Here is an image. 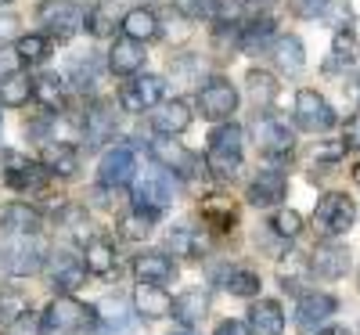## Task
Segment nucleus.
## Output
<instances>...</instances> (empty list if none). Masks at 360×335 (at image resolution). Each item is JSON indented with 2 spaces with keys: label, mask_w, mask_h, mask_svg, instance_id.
<instances>
[{
  "label": "nucleus",
  "mask_w": 360,
  "mask_h": 335,
  "mask_svg": "<svg viewBox=\"0 0 360 335\" xmlns=\"http://www.w3.org/2000/svg\"><path fill=\"white\" fill-rule=\"evenodd\" d=\"M33 98L47 108V112H65V105H69V98H65V83L58 80L54 72H44V76H37L33 80Z\"/></svg>",
  "instance_id": "obj_29"
},
{
  "label": "nucleus",
  "mask_w": 360,
  "mask_h": 335,
  "mask_svg": "<svg viewBox=\"0 0 360 335\" xmlns=\"http://www.w3.org/2000/svg\"><path fill=\"white\" fill-rule=\"evenodd\" d=\"M213 335H252V324L238 321V317H227V321H220V324H217V331H213Z\"/></svg>",
  "instance_id": "obj_48"
},
{
  "label": "nucleus",
  "mask_w": 360,
  "mask_h": 335,
  "mask_svg": "<svg viewBox=\"0 0 360 335\" xmlns=\"http://www.w3.org/2000/svg\"><path fill=\"white\" fill-rule=\"evenodd\" d=\"M123 33L130 37V40H141V44H152V40H159V15L152 11V8H134V11H127L123 15Z\"/></svg>",
  "instance_id": "obj_27"
},
{
  "label": "nucleus",
  "mask_w": 360,
  "mask_h": 335,
  "mask_svg": "<svg viewBox=\"0 0 360 335\" xmlns=\"http://www.w3.org/2000/svg\"><path fill=\"white\" fill-rule=\"evenodd\" d=\"M134 170H137V159H134V148L127 144H115L108 148L105 156H101V166H98V180H101V188H127L130 180H134Z\"/></svg>",
  "instance_id": "obj_11"
},
{
  "label": "nucleus",
  "mask_w": 360,
  "mask_h": 335,
  "mask_svg": "<svg viewBox=\"0 0 360 335\" xmlns=\"http://www.w3.org/2000/svg\"><path fill=\"white\" fill-rule=\"evenodd\" d=\"M328 8H332V18H328V22H332L335 29H342V22H349V18H353V8H349V4H342V0H332Z\"/></svg>",
  "instance_id": "obj_50"
},
{
  "label": "nucleus",
  "mask_w": 360,
  "mask_h": 335,
  "mask_svg": "<svg viewBox=\"0 0 360 335\" xmlns=\"http://www.w3.org/2000/svg\"><path fill=\"white\" fill-rule=\"evenodd\" d=\"M224 289L238 299H252V296H259V274L249 267H231L224 274Z\"/></svg>",
  "instance_id": "obj_32"
},
{
  "label": "nucleus",
  "mask_w": 360,
  "mask_h": 335,
  "mask_svg": "<svg viewBox=\"0 0 360 335\" xmlns=\"http://www.w3.org/2000/svg\"><path fill=\"white\" fill-rule=\"evenodd\" d=\"M270 37H274V22L270 18H252L242 25V37H238V44H242V51H256L263 47Z\"/></svg>",
  "instance_id": "obj_37"
},
{
  "label": "nucleus",
  "mask_w": 360,
  "mask_h": 335,
  "mask_svg": "<svg viewBox=\"0 0 360 335\" xmlns=\"http://www.w3.org/2000/svg\"><path fill=\"white\" fill-rule=\"evenodd\" d=\"M249 324H252V335H281L285 331V310H281V303L278 299L252 303Z\"/></svg>",
  "instance_id": "obj_25"
},
{
  "label": "nucleus",
  "mask_w": 360,
  "mask_h": 335,
  "mask_svg": "<svg viewBox=\"0 0 360 335\" xmlns=\"http://www.w3.org/2000/svg\"><path fill=\"white\" fill-rule=\"evenodd\" d=\"M173 202V180H169V170L155 166V170H144L134 184V209L148 213V217L159 220V213Z\"/></svg>",
  "instance_id": "obj_5"
},
{
  "label": "nucleus",
  "mask_w": 360,
  "mask_h": 335,
  "mask_svg": "<svg viewBox=\"0 0 360 335\" xmlns=\"http://www.w3.org/2000/svg\"><path fill=\"white\" fill-rule=\"evenodd\" d=\"M295 123L303 127V130H310V134H324V130L335 127V108L328 105L324 94L303 87L295 94Z\"/></svg>",
  "instance_id": "obj_6"
},
{
  "label": "nucleus",
  "mask_w": 360,
  "mask_h": 335,
  "mask_svg": "<svg viewBox=\"0 0 360 335\" xmlns=\"http://www.w3.org/2000/svg\"><path fill=\"white\" fill-rule=\"evenodd\" d=\"M29 98H33V80L15 72L8 76L4 83H0V105H8V108H22Z\"/></svg>",
  "instance_id": "obj_34"
},
{
  "label": "nucleus",
  "mask_w": 360,
  "mask_h": 335,
  "mask_svg": "<svg viewBox=\"0 0 360 335\" xmlns=\"http://www.w3.org/2000/svg\"><path fill=\"white\" fill-rule=\"evenodd\" d=\"M44 335H62V331H83V328H98V307H83L72 296H58L51 307L40 314Z\"/></svg>",
  "instance_id": "obj_3"
},
{
  "label": "nucleus",
  "mask_w": 360,
  "mask_h": 335,
  "mask_svg": "<svg viewBox=\"0 0 360 335\" xmlns=\"http://www.w3.org/2000/svg\"><path fill=\"white\" fill-rule=\"evenodd\" d=\"M166 94V83L162 76H134L130 83H123L119 90V105L127 112H148V108H159Z\"/></svg>",
  "instance_id": "obj_10"
},
{
  "label": "nucleus",
  "mask_w": 360,
  "mask_h": 335,
  "mask_svg": "<svg viewBox=\"0 0 360 335\" xmlns=\"http://www.w3.org/2000/svg\"><path fill=\"white\" fill-rule=\"evenodd\" d=\"M353 177H356V184H360V166H356V173H353Z\"/></svg>",
  "instance_id": "obj_55"
},
{
  "label": "nucleus",
  "mask_w": 360,
  "mask_h": 335,
  "mask_svg": "<svg viewBox=\"0 0 360 335\" xmlns=\"http://www.w3.org/2000/svg\"><path fill=\"white\" fill-rule=\"evenodd\" d=\"M4 335H44V324L33 310H22L15 321L4 324Z\"/></svg>",
  "instance_id": "obj_43"
},
{
  "label": "nucleus",
  "mask_w": 360,
  "mask_h": 335,
  "mask_svg": "<svg viewBox=\"0 0 360 335\" xmlns=\"http://www.w3.org/2000/svg\"><path fill=\"white\" fill-rule=\"evenodd\" d=\"M176 11L180 15H188V18H209L217 8V0H173Z\"/></svg>",
  "instance_id": "obj_45"
},
{
  "label": "nucleus",
  "mask_w": 360,
  "mask_h": 335,
  "mask_svg": "<svg viewBox=\"0 0 360 335\" xmlns=\"http://www.w3.org/2000/svg\"><path fill=\"white\" fill-rule=\"evenodd\" d=\"M18 54H11V51H4V47H0V83H4L8 76H15L18 72Z\"/></svg>",
  "instance_id": "obj_49"
},
{
  "label": "nucleus",
  "mask_w": 360,
  "mask_h": 335,
  "mask_svg": "<svg viewBox=\"0 0 360 335\" xmlns=\"http://www.w3.org/2000/svg\"><path fill=\"white\" fill-rule=\"evenodd\" d=\"M134 310L148 321H159V317H169L173 314V296L162 289V285H141L137 282V292H134Z\"/></svg>",
  "instance_id": "obj_21"
},
{
  "label": "nucleus",
  "mask_w": 360,
  "mask_h": 335,
  "mask_svg": "<svg viewBox=\"0 0 360 335\" xmlns=\"http://www.w3.org/2000/svg\"><path fill=\"white\" fill-rule=\"evenodd\" d=\"M356 94H360V80H356Z\"/></svg>",
  "instance_id": "obj_57"
},
{
  "label": "nucleus",
  "mask_w": 360,
  "mask_h": 335,
  "mask_svg": "<svg viewBox=\"0 0 360 335\" xmlns=\"http://www.w3.org/2000/svg\"><path fill=\"white\" fill-rule=\"evenodd\" d=\"M0 321H4V314H0Z\"/></svg>",
  "instance_id": "obj_58"
},
{
  "label": "nucleus",
  "mask_w": 360,
  "mask_h": 335,
  "mask_svg": "<svg viewBox=\"0 0 360 335\" xmlns=\"http://www.w3.org/2000/svg\"><path fill=\"white\" fill-rule=\"evenodd\" d=\"M328 4H332V0H288L295 18H317V15L328 11Z\"/></svg>",
  "instance_id": "obj_46"
},
{
  "label": "nucleus",
  "mask_w": 360,
  "mask_h": 335,
  "mask_svg": "<svg viewBox=\"0 0 360 335\" xmlns=\"http://www.w3.org/2000/svg\"><path fill=\"white\" fill-rule=\"evenodd\" d=\"M15 54H18L22 65H40L44 58L51 54V37H47V33H29V37L18 40Z\"/></svg>",
  "instance_id": "obj_35"
},
{
  "label": "nucleus",
  "mask_w": 360,
  "mask_h": 335,
  "mask_svg": "<svg viewBox=\"0 0 360 335\" xmlns=\"http://www.w3.org/2000/svg\"><path fill=\"white\" fill-rule=\"evenodd\" d=\"M47 263V246L40 234H4L0 231V274L8 278H29Z\"/></svg>",
  "instance_id": "obj_1"
},
{
  "label": "nucleus",
  "mask_w": 360,
  "mask_h": 335,
  "mask_svg": "<svg viewBox=\"0 0 360 335\" xmlns=\"http://www.w3.org/2000/svg\"><path fill=\"white\" fill-rule=\"evenodd\" d=\"M274 62L285 69V72H299L307 65V54H303V40L299 37H281L278 44H274Z\"/></svg>",
  "instance_id": "obj_33"
},
{
  "label": "nucleus",
  "mask_w": 360,
  "mask_h": 335,
  "mask_svg": "<svg viewBox=\"0 0 360 335\" xmlns=\"http://www.w3.org/2000/svg\"><path fill=\"white\" fill-rule=\"evenodd\" d=\"M270 231H274L278 238H299V231H303V217H299L295 209H278L274 220H270Z\"/></svg>",
  "instance_id": "obj_40"
},
{
  "label": "nucleus",
  "mask_w": 360,
  "mask_h": 335,
  "mask_svg": "<svg viewBox=\"0 0 360 335\" xmlns=\"http://www.w3.org/2000/svg\"><path fill=\"white\" fill-rule=\"evenodd\" d=\"M86 263L83 260H76V256H69V253H54V260H51V285L62 292V296H72V292H79L83 289V282H86Z\"/></svg>",
  "instance_id": "obj_16"
},
{
  "label": "nucleus",
  "mask_w": 360,
  "mask_h": 335,
  "mask_svg": "<svg viewBox=\"0 0 360 335\" xmlns=\"http://www.w3.org/2000/svg\"><path fill=\"white\" fill-rule=\"evenodd\" d=\"M353 224H356V206H353L349 195H342V191L321 195V202L314 209V227L324 238H342Z\"/></svg>",
  "instance_id": "obj_4"
},
{
  "label": "nucleus",
  "mask_w": 360,
  "mask_h": 335,
  "mask_svg": "<svg viewBox=\"0 0 360 335\" xmlns=\"http://www.w3.org/2000/svg\"><path fill=\"white\" fill-rule=\"evenodd\" d=\"M152 224H155V217H148V213L134 209L130 217L123 220V234H127V238H144L148 231H152Z\"/></svg>",
  "instance_id": "obj_44"
},
{
  "label": "nucleus",
  "mask_w": 360,
  "mask_h": 335,
  "mask_svg": "<svg viewBox=\"0 0 360 335\" xmlns=\"http://www.w3.org/2000/svg\"><path fill=\"white\" fill-rule=\"evenodd\" d=\"M166 249L173 256H184V260H198L205 253V234L195 227H173L166 234Z\"/></svg>",
  "instance_id": "obj_30"
},
{
  "label": "nucleus",
  "mask_w": 360,
  "mask_h": 335,
  "mask_svg": "<svg viewBox=\"0 0 360 335\" xmlns=\"http://www.w3.org/2000/svg\"><path fill=\"white\" fill-rule=\"evenodd\" d=\"M44 220H40V213L33 206H25V202H11L4 213H0V231L4 234H40Z\"/></svg>",
  "instance_id": "obj_24"
},
{
  "label": "nucleus",
  "mask_w": 360,
  "mask_h": 335,
  "mask_svg": "<svg viewBox=\"0 0 360 335\" xmlns=\"http://www.w3.org/2000/svg\"><path fill=\"white\" fill-rule=\"evenodd\" d=\"M40 163L47 166V173L54 177H72L79 170V151L69 141H47L40 151Z\"/></svg>",
  "instance_id": "obj_23"
},
{
  "label": "nucleus",
  "mask_w": 360,
  "mask_h": 335,
  "mask_svg": "<svg viewBox=\"0 0 360 335\" xmlns=\"http://www.w3.org/2000/svg\"><path fill=\"white\" fill-rule=\"evenodd\" d=\"M37 18L47 29L51 40H69L83 25V11L72 4V0H44V4L37 8Z\"/></svg>",
  "instance_id": "obj_8"
},
{
  "label": "nucleus",
  "mask_w": 360,
  "mask_h": 335,
  "mask_svg": "<svg viewBox=\"0 0 360 335\" xmlns=\"http://www.w3.org/2000/svg\"><path fill=\"white\" fill-rule=\"evenodd\" d=\"M4 4H11V0H0V8H4Z\"/></svg>",
  "instance_id": "obj_56"
},
{
  "label": "nucleus",
  "mask_w": 360,
  "mask_h": 335,
  "mask_svg": "<svg viewBox=\"0 0 360 335\" xmlns=\"http://www.w3.org/2000/svg\"><path fill=\"white\" fill-rule=\"evenodd\" d=\"M205 170L217 180H234L242 170V127L224 123L209 134V156H205Z\"/></svg>",
  "instance_id": "obj_2"
},
{
  "label": "nucleus",
  "mask_w": 360,
  "mask_h": 335,
  "mask_svg": "<svg viewBox=\"0 0 360 335\" xmlns=\"http://www.w3.org/2000/svg\"><path fill=\"white\" fill-rule=\"evenodd\" d=\"M144 44L141 40H130V37H119L108 51V69L115 76H137L144 69Z\"/></svg>",
  "instance_id": "obj_19"
},
{
  "label": "nucleus",
  "mask_w": 360,
  "mask_h": 335,
  "mask_svg": "<svg viewBox=\"0 0 360 335\" xmlns=\"http://www.w3.org/2000/svg\"><path fill=\"white\" fill-rule=\"evenodd\" d=\"M198 108L205 119H213V123H220V119H231V112L238 108V90L231 80L224 76H213L205 80L202 90H198Z\"/></svg>",
  "instance_id": "obj_9"
},
{
  "label": "nucleus",
  "mask_w": 360,
  "mask_h": 335,
  "mask_svg": "<svg viewBox=\"0 0 360 335\" xmlns=\"http://www.w3.org/2000/svg\"><path fill=\"white\" fill-rule=\"evenodd\" d=\"M317 335H349L346 328H339V324H328V328H321Z\"/></svg>",
  "instance_id": "obj_52"
},
{
  "label": "nucleus",
  "mask_w": 360,
  "mask_h": 335,
  "mask_svg": "<svg viewBox=\"0 0 360 335\" xmlns=\"http://www.w3.org/2000/svg\"><path fill=\"white\" fill-rule=\"evenodd\" d=\"M98 69H101L98 54L76 58V62H72V80H76V87H79V90H90V87L98 83Z\"/></svg>",
  "instance_id": "obj_41"
},
{
  "label": "nucleus",
  "mask_w": 360,
  "mask_h": 335,
  "mask_svg": "<svg viewBox=\"0 0 360 335\" xmlns=\"http://www.w3.org/2000/svg\"><path fill=\"white\" fill-rule=\"evenodd\" d=\"M83 263L90 274H98V278H108L115 270V246L108 238H90L83 246Z\"/></svg>",
  "instance_id": "obj_28"
},
{
  "label": "nucleus",
  "mask_w": 360,
  "mask_h": 335,
  "mask_svg": "<svg viewBox=\"0 0 360 335\" xmlns=\"http://www.w3.org/2000/svg\"><path fill=\"white\" fill-rule=\"evenodd\" d=\"M4 180H8V188H15V191H22V195H29V191H44V188H47V166H44V163L18 159V156H8Z\"/></svg>",
  "instance_id": "obj_15"
},
{
  "label": "nucleus",
  "mask_w": 360,
  "mask_h": 335,
  "mask_svg": "<svg viewBox=\"0 0 360 335\" xmlns=\"http://www.w3.org/2000/svg\"><path fill=\"white\" fill-rule=\"evenodd\" d=\"M252 137H256V148L263 151V156H270V159L288 156L292 144H295L288 123H281V119L270 115V112H259V115L252 119Z\"/></svg>",
  "instance_id": "obj_7"
},
{
  "label": "nucleus",
  "mask_w": 360,
  "mask_h": 335,
  "mask_svg": "<svg viewBox=\"0 0 360 335\" xmlns=\"http://www.w3.org/2000/svg\"><path fill=\"white\" fill-rule=\"evenodd\" d=\"M152 156L162 163V170H173L176 177H195L205 170V163L198 156H191L188 148H180L173 137H162V134H159V141H152Z\"/></svg>",
  "instance_id": "obj_13"
},
{
  "label": "nucleus",
  "mask_w": 360,
  "mask_h": 335,
  "mask_svg": "<svg viewBox=\"0 0 360 335\" xmlns=\"http://www.w3.org/2000/svg\"><path fill=\"white\" fill-rule=\"evenodd\" d=\"M134 274H137L141 285H169L176 278V263L159 249H148L134 260Z\"/></svg>",
  "instance_id": "obj_18"
},
{
  "label": "nucleus",
  "mask_w": 360,
  "mask_h": 335,
  "mask_svg": "<svg viewBox=\"0 0 360 335\" xmlns=\"http://www.w3.org/2000/svg\"><path fill=\"white\" fill-rule=\"evenodd\" d=\"M346 144H356L360 148V112L346 119Z\"/></svg>",
  "instance_id": "obj_51"
},
{
  "label": "nucleus",
  "mask_w": 360,
  "mask_h": 335,
  "mask_svg": "<svg viewBox=\"0 0 360 335\" xmlns=\"http://www.w3.org/2000/svg\"><path fill=\"white\" fill-rule=\"evenodd\" d=\"M83 134H86V144L98 148L105 141L115 137V105L112 101H94L83 115Z\"/></svg>",
  "instance_id": "obj_17"
},
{
  "label": "nucleus",
  "mask_w": 360,
  "mask_h": 335,
  "mask_svg": "<svg viewBox=\"0 0 360 335\" xmlns=\"http://www.w3.org/2000/svg\"><path fill=\"white\" fill-rule=\"evenodd\" d=\"M169 335H195L191 328H180V331H169Z\"/></svg>",
  "instance_id": "obj_54"
},
{
  "label": "nucleus",
  "mask_w": 360,
  "mask_h": 335,
  "mask_svg": "<svg viewBox=\"0 0 360 335\" xmlns=\"http://www.w3.org/2000/svg\"><path fill=\"white\" fill-rule=\"evenodd\" d=\"M202 220L213 224L217 231H231L234 220H238V213H234V206H227V202H220V198H209V202L202 206Z\"/></svg>",
  "instance_id": "obj_39"
},
{
  "label": "nucleus",
  "mask_w": 360,
  "mask_h": 335,
  "mask_svg": "<svg viewBox=\"0 0 360 335\" xmlns=\"http://www.w3.org/2000/svg\"><path fill=\"white\" fill-rule=\"evenodd\" d=\"M245 90H249V98H252V105H256L259 112H266L270 105H274V98H278L274 76L263 72V69H252V72L245 76Z\"/></svg>",
  "instance_id": "obj_31"
},
{
  "label": "nucleus",
  "mask_w": 360,
  "mask_h": 335,
  "mask_svg": "<svg viewBox=\"0 0 360 335\" xmlns=\"http://www.w3.org/2000/svg\"><path fill=\"white\" fill-rule=\"evenodd\" d=\"M98 317H101V328H119V331L130 328V310L119 296H108L105 303H98Z\"/></svg>",
  "instance_id": "obj_36"
},
{
  "label": "nucleus",
  "mask_w": 360,
  "mask_h": 335,
  "mask_svg": "<svg viewBox=\"0 0 360 335\" xmlns=\"http://www.w3.org/2000/svg\"><path fill=\"white\" fill-rule=\"evenodd\" d=\"M86 29H90L94 37H112V33H115V8L98 4L94 11L86 15Z\"/></svg>",
  "instance_id": "obj_42"
},
{
  "label": "nucleus",
  "mask_w": 360,
  "mask_h": 335,
  "mask_svg": "<svg viewBox=\"0 0 360 335\" xmlns=\"http://www.w3.org/2000/svg\"><path fill=\"white\" fill-rule=\"evenodd\" d=\"M205 314H209V292L205 289H188L173 299V317L184 328H195Z\"/></svg>",
  "instance_id": "obj_26"
},
{
  "label": "nucleus",
  "mask_w": 360,
  "mask_h": 335,
  "mask_svg": "<svg viewBox=\"0 0 360 335\" xmlns=\"http://www.w3.org/2000/svg\"><path fill=\"white\" fill-rule=\"evenodd\" d=\"M339 310V299L328 292H303L295 303V328L299 331H314L317 324H324Z\"/></svg>",
  "instance_id": "obj_14"
},
{
  "label": "nucleus",
  "mask_w": 360,
  "mask_h": 335,
  "mask_svg": "<svg viewBox=\"0 0 360 335\" xmlns=\"http://www.w3.org/2000/svg\"><path fill=\"white\" fill-rule=\"evenodd\" d=\"M356 62V40H353V33H349V25L346 29H339L335 33V47H332V58H328V69H349Z\"/></svg>",
  "instance_id": "obj_38"
},
{
  "label": "nucleus",
  "mask_w": 360,
  "mask_h": 335,
  "mask_svg": "<svg viewBox=\"0 0 360 335\" xmlns=\"http://www.w3.org/2000/svg\"><path fill=\"white\" fill-rule=\"evenodd\" d=\"M18 15H0V47H4L8 40H22L18 37Z\"/></svg>",
  "instance_id": "obj_47"
},
{
  "label": "nucleus",
  "mask_w": 360,
  "mask_h": 335,
  "mask_svg": "<svg viewBox=\"0 0 360 335\" xmlns=\"http://www.w3.org/2000/svg\"><path fill=\"white\" fill-rule=\"evenodd\" d=\"M346 270H349V249L335 238L321 241V246L310 253V274H317V278H324V282L346 278Z\"/></svg>",
  "instance_id": "obj_12"
},
{
  "label": "nucleus",
  "mask_w": 360,
  "mask_h": 335,
  "mask_svg": "<svg viewBox=\"0 0 360 335\" xmlns=\"http://www.w3.org/2000/svg\"><path fill=\"white\" fill-rule=\"evenodd\" d=\"M288 191V180L281 170H259L256 180L249 184V202L259 206V209H270V206H278Z\"/></svg>",
  "instance_id": "obj_20"
},
{
  "label": "nucleus",
  "mask_w": 360,
  "mask_h": 335,
  "mask_svg": "<svg viewBox=\"0 0 360 335\" xmlns=\"http://www.w3.org/2000/svg\"><path fill=\"white\" fill-rule=\"evenodd\" d=\"M245 4H252V8H270L274 0H245Z\"/></svg>",
  "instance_id": "obj_53"
},
{
  "label": "nucleus",
  "mask_w": 360,
  "mask_h": 335,
  "mask_svg": "<svg viewBox=\"0 0 360 335\" xmlns=\"http://www.w3.org/2000/svg\"><path fill=\"white\" fill-rule=\"evenodd\" d=\"M152 127H155V134H162V137L184 134V130L191 127V108H188L184 101H180V98L162 101V105H159V112H152Z\"/></svg>",
  "instance_id": "obj_22"
}]
</instances>
